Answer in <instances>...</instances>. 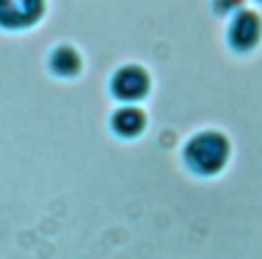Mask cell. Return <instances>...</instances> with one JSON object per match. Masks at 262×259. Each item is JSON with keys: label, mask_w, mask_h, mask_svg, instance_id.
Instances as JSON below:
<instances>
[{"label": "cell", "mask_w": 262, "mask_h": 259, "mask_svg": "<svg viewBox=\"0 0 262 259\" xmlns=\"http://www.w3.org/2000/svg\"><path fill=\"white\" fill-rule=\"evenodd\" d=\"M231 145L229 139L219 131H203L188 139L184 145L186 165L201 175H213L229 161Z\"/></svg>", "instance_id": "cell-1"}, {"label": "cell", "mask_w": 262, "mask_h": 259, "mask_svg": "<svg viewBox=\"0 0 262 259\" xmlns=\"http://www.w3.org/2000/svg\"><path fill=\"white\" fill-rule=\"evenodd\" d=\"M149 73L141 65H123L111 77V92L123 102L141 100L149 92Z\"/></svg>", "instance_id": "cell-2"}, {"label": "cell", "mask_w": 262, "mask_h": 259, "mask_svg": "<svg viewBox=\"0 0 262 259\" xmlns=\"http://www.w3.org/2000/svg\"><path fill=\"white\" fill-rule=\"evenodd\" d=\"M262 20L254 10H242L229 24L227 39L235 51H250L260 43Z\"/></svg>", "instance_id": "cell-3"}, {"label": "cell", "mask_w": 262, "mask_h": 259, "mask_svg": "<svg viewBox=\"0 0 262 259\" xmlns=\"http://www.w3.org/2000/svg\"><path fill=\"white\" fill-rule=\"evenodd\" d=\"M45 4L39 0H2L0 2V27L25 29L39 20Z\"/></svg>", "instance_id": "cell-4"}, {"label": "cell", "mask_w": 262, "mask_h": 259, "mask_svg": "<svg viewBox=\"0 0 262 259\" xmlns=\"http://www.w3.org/2000/svg\"><path fill=\"white\" fill-rule=\"evenodd\" d=\"M111 128L123 139L137 137L145 128V114L141 108L123 106V108L115 110V114L111 116Z\"/></svg>", "instance_id": "cell-5"}, {"label": "cell", "mask_w": 262, "mask_h": 259, "mask_svg": "<svg viewBox=\"0 0 262 259\" xmlns=\"http://www.w3.org/2000/svg\"><path fill=\"white\" fill-rule=\"evenodd\" d=\"M49 67L57 75H76L80 71V67H82V59H80V55H78V51L74 47L61 45L51 53Z\"/></svg>", "instance_id": "cell-6"}]
</instances>
